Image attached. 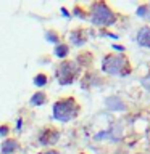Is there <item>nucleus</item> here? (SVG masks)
<instances>
[{"label":"nucleus","mask_w":150,"mask_h":154,"mask_svg":"<svg viewBox=\"0 0 150 154\" xmlns=\"http://www.w3.org/2000/svg\"><path fill=\"white\" fill-rule=\"evenodd\" d=\"M105 104L108 106L110 109H115V111H123L126 106L123 104V101H121L119 98H116V96H110V98H106L105 100Z\"/></svg>","instance_id":"nucleus-7"},{"label":"nucleus","mask_w":150,"mask_h":154,"mask_svg":"<svg viewBox=\"0 0 150 154\" xmlns=\"http://www.w3.org/2000/svg\"><path fill=\"white\" fill-rule=\"evenodd\" d=\"M15 149H16V141L15 140H5L2 143V146H0L2 154H11V152H15Z\"/></svg>","instance_id":"nucleus-9"},{"label":"nucleus","mask_w":150,"mask_h":154,"mask_svg":"<svg viewBox=\"0 0 150 154\" xmlns=\"http://www.w3.org/2000/svg\"><path fill=\"white\" fill-rule=\"evenodd\" d=\"M47 84V75L45 74H37L34 77V85L39 87V88H42V87H45Z\"/></svg>","instance_id":"nucleus-12"},{"label":"nucleus","mask_w":150,"mask_h":154,"mask_svg":"<svg viewBox=\"0 0 150 154\" xmlns=\"http://www.w3.org/2000/svg\"><path fill=\"white\" fill-rule=\"evenodd\" d=\"M142 85H144L145 88H147V90L150 91V77H145V79L142 80Z\"/></svg>","instance_id":"nucleus-15"},{"label":"nucleus","mask_w":150,"mask_h":154,"mask_svg":"<svg viewBox=\"0 0 150 154\" xmlns=\"http://www.w3.org/2000/svg\"><path fill=\"white\" fill-rule=\"evenodd\" d=\"M58 138H60V133L57 128H44L39 135V143L44 146H48V144H55Z\"/></svg>","instance_id":"nucleus-5"},{"label":"nucleus","mask_w":150,"mask_h":154,"mask_svg":"<svg viewBox=\"0 0 150 154\" xmlns=\"http://www.w3.org/2000/svg\"><path fill=\"white\" fill-rule=\"evenodd\" d=\"M135 40H137V43L140 47L150 48V27H140Z\"/></svg>","instance_id":"nucleus-6"},{"label":"nucleus","mask_w":150,"mask_h":154,"mask_svg":"<svg viewBox=\"0 0 150 154\" xmlns=\"http://www.w3.org/2000/svg\"><path fill=\"white\" fill-rule=\"evenodd\" d=\"M68 51H70V48H68L66 43H58L55 47V55L58 58H66L68 56Z\"/></svg>","instance_id":"nucleus-10"},{"label":"nucleus","mask_w":150,"mask_h":154,"mask_svg":"<svg viewBox=\"0 0 150 154\" xmlns=\"http://www.w3.org/2000/svg\"><path fill=\"white\" fill-rule=\"evenodd\" d=\"M47 101V96L44 91H36L32 96H31V100H29V103H31L32 106H42L44 103Z\"/></svg>","instance_id":"nucleus-8"},{"label":"nucleus","mask_w":150,"mask_h":154,"mask_svg":"<svg viewBox=\"0 0 150 154\" xmlns=\"http://www.w3.org/2000/svg\"><path fill=\"white\" fill-rule=\"evenodd\" d=\"M39 154H60V152L55 151V149H48V151H44V152H39Z\"/></svg>","instance_id":"nucleus-16"},{"label":"nucleus","mask_w":150,"mask_h":154,"mask_svg":"<svg viewBox=\"0 0 150 154\" xmlns=\"http://www.w3.org/2000/svg\"><path fill=\"white\" fill-rule=\"evenodd\" d=\"M77 72H79V66L73 61H63L60 66L57 67V79L61 85L66 84H73L74 79L77 77Z\"/></svg>","instance_id":"nucleus-4"},{"label":"nucleus","mask_w":150,"mask_h":154,"mask_svg":"<svg viewBox=\"0 0 150 154\" xmlns=\"http://www.w3.org/2000/svg\"><path fill=\"white\" fill-rule=\"evenodd\" d=\"M45 38H47V42H50V43H57V45H58V34H57V32L48 31V32L45 34Z\"/></svg>","instance_id":"nucleus-13"},{"label":"nucleus","mask_w":150,"mask_h":154,"mask_svg":"<svg viewBox=\"0 0 150 154\" xmlns=\"http://www.w3.org/2000/svg\"><path fill=\"white\" fill-rule=\"evenodd\" d=\"M102 69L110 75H128L131 71L129 61L124 55H108L102 60Z\"/></svg>","instance_id":"nucleus-2"},{"label":"nucleus","mask_w":150,"mask_h":154,"mask_svg":"<svg viewBox=\"0 0 150 154\" xmlns=\"http://www.w3.org/2000/svg\"><path fill=\"white\" fill-rule=\"evenodd\" d=\"M77 112H79V104L76 103L74 98L58 100L52 109L53 119L60 120V122H70L77 116Z\"/></svg>","instance_id":"nucleus-1"},{"label":"nucleus","mask_w":150,"mask_h":154,"mask_svg":"<svg viewBox=\"0 0 150 154\" xmlns=\"http://www.w3.org/2000/svg\"><path fill=\"white\" fill-rule=\"evenodd\" d=\"M90 21L95 26H111L116 23V14L105 2H97L90 8Z\"/></svg>","instance_id":"nucleus-3"},{"label":"nucleus","mask_w":150,"mask_h":154,"mask_svg":"<svg viewBox=\"0 0 150 154\" xmlns=\"http://www.w3.org/2000/svg\"><path fill=\"white\" fill-rule=\"evenodd\" d=\"M137 14L140 18L150 19V5H142V7L137 8Z\"/></svg>","instance_id":"nucleus-11"},{"label":"nucleus","mask_w":150,"mask_h":154,"mask_svg":"<svg viewBox=\"0 0 150 154\" xmlns=\"http://www.w3.org/2000/svg\"><path fill=\"white\" fill-rule=\"evenodd\" d=\"M113 48H115V50H119V51H124V48L121 45H113Z\"/></svg>","instance_id":"nucleus-17"},{"label":"nucleus","mask_w":150,"mask_h":154,"mask_svg":"<svg viewBox=\"0 0 150 154\" xmlns=\"http://www.w3.org/2000/svg\"><path fill=\"white\" fill-rule=\"evenodd\" d=\"M8 132V125H0V137H7Z\"/></svg>","instance_id":"nucleus-14"}]
</instances>
